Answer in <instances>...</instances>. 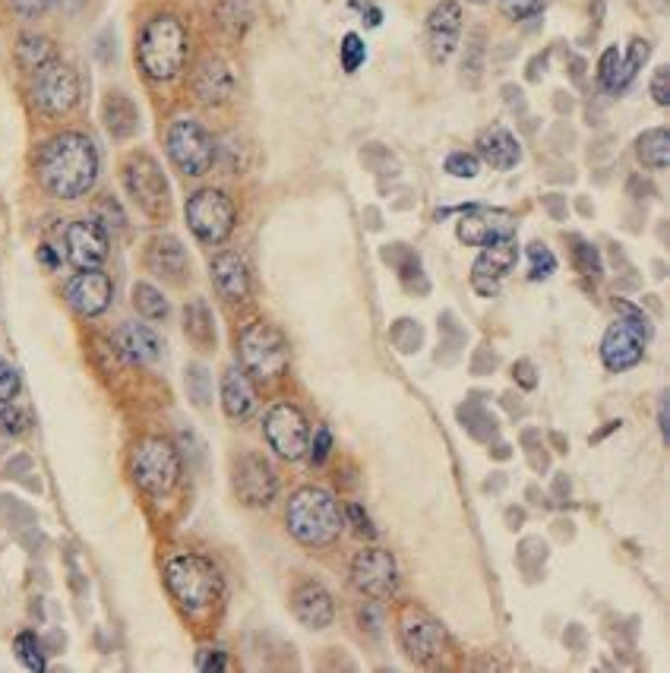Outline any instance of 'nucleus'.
Segmentation results:
<instances>
[{"label": "nucleus", "mask_w": 670, "mask_h": 673, "mask_svg": "<svg viewBox=\"0 0 670 673\" xmlns=\"http://www.w3.org/2000/svg\"><path fill=\"white\" fill-rule=\"evenodd\" d=\"M478 155L484 158L490 168L512 171V168L522 162V146H519V140L506 127H487L478 136Z\"/></svg>", "instance_id": "obj_26"}, {"label": "nucleus", "mask_w": 670, "mask_h": 673, "mask_svg": "<svg viewBox=\"0 0 670 673\" xmlns=\"http://www.w3.org/2000/svg\"><path fill=\"white\" fill-rule=\"evenodd\" d=\"M645 354V335L629 326L626 320H617L604 332L601 339V361L607 370L614 373H623V370H633Z\"/></svg>", "instance_id": "obj_20"}, {"label": "nucleus", "mask_w": 670, "mask_h": 673, "mask_svg": "<svg viewBox=\"0 0 670 673\" xmlns=\"http://www.w3.org/2000/svg\"><path fill=\"white\" fill-rule=\"evenodd\" d=\"M19 395V373L10 361L0 358V405H10Z\"/></svg>", "instance_id": "obj_46"}, {"label": "nucleus", "mask_w": 670, "mask_h": 673, "mask_svg": "<svg viewBox=\"0 0 670 673\" xmlns=\"http://www.w3.org/2000/svg\"><path fill=\"white\" fill-rule=\"evenodd\" d=\"M184 383L196 408H209L212 402V373L203 364H187L184 370Z\"/></svg>", "instance_id": "obj_35"}, {"label": "nucleus", "mask_w": 670, "mask_h": 673, "mask_svg": "<svg viewBox=\"0 0 670 673\" xmlns=\"http://www.w3.org/2000/svg\"><path fill=\"white\" fill-rule=\"evenodd\" d=\"M494 455H497V459H509V446H506V443H500V446L494 449Z\"/></svg>", "instance_id": "obj_61"}, {"label": "nucleus", "mask_w": 670, "mask_h": 673, "mask_svg": "<svg viewBox=\"0 0 670 673\" xmlns=\"http://www.w3.org/2000/svg\"><path fill=\"white\" fill-rule=\"evenodd\" d=\"M146 266L152 275H159V279L171 282V285H181L190 279V256H187V247L177 241L174 234H155L149 247H146Z\"/></svg>", "instance_id": "obj_21"}, {"label": "nucleus", "mask_w": 670, "mask_h": 673, "mask_svg": "<svg viewBox=\"0 0 670 673\" xmlns=\"http://www.w3.org/2000/svg\"><path fill=\"white\" fill-rule=\"evenodd\" d=\"M196 667H200L203 673L228 670V658H225V651H219V648H206V651H200V658H196Z\"/></svg>", "instance_id": "obj_52"}, {"label": "nucleus", "mask_w": 670, "mask_h": 673, "mask_svg": "<svg viewBox=\"0 0 670 673\" xmlns=\"http://www.w3.org/2000/svg\"><path fill=\"white\" fill-rule=\"evenodd\" d=\"M193 92L203 105L219 108L234 95V73L222 57H203L193 73Z\"/></svg>", "instance_id": "obj_22"}, {"label": "nucleus", "mask_w": 670, "mask_h": 673, "mask_svg": "<svg viewBox=\"0 0 670 673\" xmlns=\"http://www.w3.org/2000/svg\"><path fill=\"white\" fill-rule=\"evenodd\" d=\"M512 376H516V383L522 389H535L538 386V373H535V364H531V361H519L516 367H512Z\"/></svg>", "instance_id": "obj_53"}, {"label": "nucleus", "mask_w": 670, "mask_h": 673, "mask_svg": "<svg viewBox=\"0 0 670 673\" xmlns=\"http://www.w3.org/2000/svg\"><path fill=\"white\" fill-rule=\"evenodd\" d=\"M165 585L187 613H203L222 598V576L209 560L181 553L165 563Z\"/></svg>", "instance_id": "obj_4"}, {"label": "nucleus", "mask_w": 670, "mask_h": 673, "mask_svg": "<svg viewBox=\"0 0 670 673\" xmlns=\"http://www.w3.org/2000/svg\"><path fill=\"white\" fill-rule=\"evenodd\" d=\"M285 525L294 541L304 547H329L339 541L345 528V512L335 503V497L323 487H301L288 500Z\"/></svg>", "instance_id": "obj_3"}, {"label": "nucleus", "mask_w": 670, "mask_h": 673, "mask_svg": "<svg viewBox=\"0 0 670 673\" xmlns=\"http://www.w3.org/2000/svg\"><path fill=\"white\" fill-rule=\"evenodd\" d=\"M364 13H367V26H370V29H373V26H380L383 13H380L377 7H367V4H364Z\"/></svg>", "instance_id": "obj_59"}, {"label": "nucleus", "mask_w": 670, "mask_h": 673, "mask_svg": "<svg viewBox=\"0 0 670 673\" xmlns=\"http://www.w3.org/2000/svg\"><path fill=\"white\" fill-rule=\"evenodd\" d=\"M51 61H57V45L48 35H23L16 42V64L23 67L29 76L38 73L42 67H48Z\"/></svg>", "instance_id": "obj_30"}, {"label": "nucleus", "mask_w": 670, "mask_h": 673, "mask_svg": "<svg viewBox=\"0 0 670 673\" xmlns=\"http://www.w3.org/2000/svg\"><path fill=\"white\" fill-rule=\"evenodd\" d=\"M443 168H446L449 177H462V181H471V177H478V171H481V158L475 152H452L443 162Z\"/></svg>", "instance_id": "obj_41"}, {"label": "nucleus", "mask_w": 670, "mask_h": 673, "mask_svg": "<svg viewBox=\"0 0 670 673\" xmlns=\"http://www.w3.org/2000/svg\"><path fill=\"white\" fill-rule=\"evenodd\" d=\"M614 307H617V313H623V320H626L629 326H636V329L645 335V339H648V335H652V326H648L645 313H642L639 307H633V304L623 301V298H617V301H614Z\"/></svg>", "instance_id": "obj_48"}, {"label": "nucleus", "mask_w": 670, "mask_h": 673, "mask_svg": "<svg viewBox=\"0 0 670 673\" xmlns=\"http://www.w3.org/2000/svg\"><path fill=\"white\" fill-rule=\"evenodd\" d=\"M95 222L102 225L105 231H124L127 219H124L121 203H117L114 196H102V200L95 203Z\"/></svg>", "instance_id": "obj_40"}, {"label": "nucleus", "mask_w": 670, "mask_h": 673, "mask_svg": "<svg viewBox=\"0 0 670 673\" xmlns=\"http://www.w3.org/2000/svg\"><path fill=\"white\" fill-rule=\"evenodd\" d=\"M512 231H516V219L509 212L484 206H468L456 228L459 241L468 247H484L490 241H500V237H512Z\"/></svg>", "instance_id": "obj_18"}, {"label": "nucleus", "mask_w": 670, "mask_h": 673, "mask_svg": "<svg viewBox=\"0 0 670 673\" xmlns=\"http://www.w3.org/2000/svg\"><path fill=\"white\" fill-rule=\"evenodd\" d=\"M121 181L130 200L140 206V212H146L149 219L162 222L171 212V187L168 177L159 168L152 155L146 152H133L127 162L121 165Z\"/></svg>", "instance_id": "obj_5"}, {"label": "nucleus", "mask_w": 670, "mask_h": 673, "mask_svg": "<svg viewBox=\"0 0 670 673\" xmlns=\"http://www.w3.org/2000/svg\"><path fill=\"white\" fill-rule=\"evenodd\" d=\"M329 452H332V433L326 430V427H320L317 430V437H313V449H310V465H323L326 459H329Z\"/></svg>", "instance_id": "obj_50"}, {"label": "nucleus", "mask_w": 670, "mask_h": 673, "mask_svg": "<svg viewBox=\"0 0 670 673\" xmlns=\"http://www.w3.org/2000/svg\"><path fill=\"white\" fill-rule=\"evenodd\" d=\"M7 4H10L13 13L26 16V19H35V16H45L57 4V0H7Z\"/></svg>", "instance_id": "obj_49"}, {"label": "nucleus", "mask_w": 670, "mask_h": 673, "mask_svg": "<svg viewBox=\"0 0 670 673\" xmlns=\"http://www.w3.org/2000/svg\"><path fill=\"white\" fill-rule=\"evenodd\" d=\"M114 348L127 364H155L162 358V339L146 323H124L114 332Z\"/></svg>", "instance_id": "obj_24"}, {"label": "nucleus", "mask_w": 670, "mask_h": 673, "mask_svg": "<svg viewBox=\"0 0 670 673\" xmlns=\"http://www.w3.org/2000/svg\"><path fill=\"white\" fill-rule=\"evenodd\" d=\"M516 263H519V244L512 241V237H500V241L484 244L481 256L475 260V266H471V288L484 294V298H494L500 282L516 269Z\"/></svg>", "instance_id": "obj_13"}, {"label": "nucleus", "mask_w": 670, "mask_h": 673, "mask_svg": "<svg viewBox=\"0 0 670 673\" xmlns=\"http://www.w3.org/2000/svg\"><path fill=\"white\" fill-rule=\"evenodd\" d=\"M361 626H367V632H370V636H380V626H383V617H380V610L367 604V607L361 610Z\"/></svg>", "instance_id": "obj_55"}, {"label": "nucleus", "mask_w": 670, "mask_h": 673, "mask_svg": "<svg viewBox=\"0 0 670 673\" xmlns=\"http://www.w3.org/2000/svg\"><path fill=\"white\" fill-rule=\"evenodd\" d=\"M266 443L282 455L288 462H298L310 449V424L304 418V411L291 402L272 405L266 421H263Z\"/></svg>", "instance_id": "obj_11"}, {"label": "nucleus", "mask_w": 670, "mask_h": 673, "mask_svg": "<svg viewBox=\"0 0 670 673\" xmlns=\"http://www.w3.org/2000/svg\"><path fill=\"white\" fill-rule=\"evenodd\" d=\"M209 279L219 291V298L228 304H241L250 294V269L244 263V256L238 253H219L209 266Z\"/></svg>", "instance_id": "obj_23"}, {"label": "nucleus", "mask_w": 670, "mask_h": 673, "mask_svg": "<svg viewBox=\"0 0 670 673\" xmlns=\"http://www.w3.org/2000/svg\"><path fill=\"white\" fill-rule=\"evenodd\" d=\"M392 342H396L399 351L411 354L421 348V326L415 320H399L396 329H392Z\"/></svg>", "instance_id": "obj_44"}, {"label": "nucleus", "mask_w": 670, "mask_h": 673, "mask_svg": "<svg viewBox=\"0 0 670 673\" xmlns=\"http://www.w3.org/2000/svg\"><path fill=\"white\" fill-rule=\"evenodd\" d=\"M190 54L187 26L174 13H155L146 19L140 38H136V64L152 83H171L181 76Z\"/></svg>", "instance_id": "obj_2"}, {"label": "nucleus", "mask_w": 670, "mask_h": 673, "mask_svg": "<svg viewBox=\"0 0 670 673\" xmlns=\"http://www.w3.org/2000/svg\"><path fill=\"white\" fill-rule=\"evenodd\" d=\"M494 364H497V358H494V354H487V351H478V358H475V364H471V370H475V373H484V367H490V370H494Z\"/></svg>", "instance_id": "obj_58"}, {"label": "nucleus", "mask_w": 670, "mask_h": 673, "mask_svg": "<svg viewBox=\"0 0 670 673\" xmlns=\"http://www.w3.org/2000/svg\"><path fill=\"white\" fill-rule=\"evenodd\" d=\"M234 493H238V500L244 506H269L272 497H275V471L272 465L263 459V455L256 452H244L238 462H234Z\"/></svg>", "instance_id": "obj_14"}, {"label": "nucleus", "mask_w": 670, "mask_h": 673, "mask_svg": "<svg viewBox=\"0 0 670 673\" xmlns=\"http://www.w3.org/2000/svg\"><path fill=\"white\" fill-rule=\"evenodd\" d=\"M569 244H573V263H576V269L582 272V275H591V279H598L601 275V253H598V247L595 244H588L585 237H569Z\"/></svg>", "instance_id": "obj_37"}, {"label": "nucleus", "mask_w": 670, "mask_h": 673, "mask_svg": "<svg viewBox=\"0 0 670 673\" xmlns=\"http://www.w3.org/2000/svg\"><path fill=\"white\" fill-rule=\"evenodd\" d=\"M64 250L76 269H98L108 256V231L95 219H76L64 228Z\"/></svg>", "instance_id": "obj_17"}, {"label": "nucleus", "mask_w": 670, "mask_h": 673, "mask_svg": "<svg viewBox=\"0 0 670 673\" xmlns=\"http://www.w3.org/2000/svg\"><path fill=\"white\" fill-rule=\"evenodd\" d=\"M67 304L73 313L80 316H102L111 307L114 298V285L105 272L98 269H83L80 275H73L67 282Z\"/></svg>", "instance_id": "obj_19"}, {"label": "nucleus", "mask_w": 670, "mask_h": 673, "mask_svg": "<svg viewBox=\"0 0 670 673\" xmlns=\"http://www.w3.org/2000/svg\"><path fill=\"white\" fill-rule=\"evenodd\" d=\"M506 519H509V528H519V522L525 519V512H522V509H509V512H506Z\"/></svg>", "instance_id": "obj_60"}, {"label": "nucleus", "mask_w": 670, "mask_h": 673, "mask_svg": "<svg viewBox=\"0 0 670 673\" xmlns=\"http://www.w3.org/2000/svg\"><path fill=\"white\" fill-rule=\"evenodd\" d=\"M35 177L54 200H80L95 187L98 152L80 130L54 133L35 152Z\"/></svg>", "instance_id": "obj_1"}, {"label": "nucleus", "mask_w": 670, "mask_h": 673, "mask_svg": "<svg viewBox=\"0 0 670 673\" xmlns=\"http://www.w3.org/2000/svg\"><path fill=\"white\" fill-rule=\"evenodd\" d=\"M462 38V7L459 0H440L427 16V54L433 64H446Z\"/></svg>", "instance_id": "obj_16"}, {"label": "nucleus", "mask_w": 670, "mask_h": 673, "mask_svg": "<svg viewBox=\"0 0 670 673\" xmlns=\"http://www.w3.org/2000/svg\"><path fill=\"white\" fill-rule=\"evenodd\" d=\"M165 146L174 168L187 177H203L215 165V152H219L209 130L200 121H187V117L168 127Z\"/></svg>", "instance_id": "obj_10"}, {"label": "nucleus", "mask_w": 670, "mask_h": 673, "mask_svg": "<svg viewBox=\"0 0 670 673\" xmlns=\"http://www.w3.org/2000/svg\"><path fill=\"white\" fill-rule=\"evenodd\" d=\"M222 408L231 421H247L256 408V392L250 386V376L244 370H228L222 380Z\"/></svg>", "instance_id": "obj_27"}, {"label": "nucleus", "mask_w": 670, "mask_h": 673, "mask_svg": "<svg viewBox=\"0 0 670 673\" xmlns=\"http://www.w3.org/2000/svg\"><path fill=\"white\" fill-rule=\"evenodd\" d=\"M658 427H661V437L670 440V411H667V395H661V405H658Z\"/></svg>", "instance_id": "obj_57"}, {"label": "nucleus", "mask_w": 670, "mask_h": 673, "mask_svg": "<svg viewBox=\"0 0 670 673\" xmlns=\"http://www.w3.org/2000/svg\"><path fill=\"white\" fill-rule=\"evenodd\" d=\"M399 639L411 661H433L446 648V629L424 610H408L399 623Z\"/></svg>", "instance_id": "obj_15"}, {"label": "nucleus", "mask_w": 670, "mask_h": 673, "mask_svg": "<svg viewBox=\"0 0 670 673\" xmlns=\"http://www.w3.org/2000/svg\"><path fill=\"white\" fill-rule=\"evenodd\" d=\"M13 648H16V658L23 661L29 670H35V673L45 670V648H42V642H38L35 632H19Z\"/></svg>", "instance_id": "obj_38"}, {"label": "nucleus", "mask_w": 670, "mask_h": 673, "mask_svg": "<svg viewBox=\"0 0 670 673\" xmlns=\"http://www.w3.org/2000/svg\"><path fill=\"white\" fill-rule=\"evenodd\" d=\"M648 54H652V48H648V42H642V38H636L633 45H629V54L620 57V79H617V92H623L629 83L636 79V73L642 70V64L648 61Z\"/></svg>", "instance_id": "obj_36"}, {"label": "nucleus", "mask_w": 670, "mask_h": 673, "mask_svg": "<svg viewBox=\"0 0 670 673\" xmlns=\"http://www.w3.org/2000/svg\"><path fill=\"white\" fill-rule=\"evenodd\" d=\"M351 582L367 598H389L399 588V566L389 550L367 547L351 563Z\"/></svg>", "instance_id": "obj_12"}, {"label": "nucleus", "mask_w": 670, "mask_h": 673, "mask_svg": "<svg viewBox=\"0 0 670 673\" xmlns=\"http://www.w3.org/2000/svg\"><path fill=\"white\" fill-rule=\"evenodd\" d=\"M620 51L617 48H607L601 54V64H598V83L604 92H614L617 95V79H620Z\"/></svg>", "instance_id": "obj_42"}, {"label": "nucleus", "mask_w": 670, "mask_h": 673, "mask_svg": "<svg viewBox=\"0 0 670 673\" xmlns=\"http://www.w3.org/2000/svg\"><path fill=\"white\" fill-rule=\"evenodd\" d=\"M133 307H136V313L143 316V320H165L168 316V301H165V294L159 291V288H152L149 282H140V285H133Z\"/></svg>", "instance_id": "obj_33"}, {"label": "nucleus", "mask_w": 670, "mask_h": 673, "mask_svg": "<svg viewBox=\"0 0 670 673\" xmlns=\"http://www.w3.org/2000/svg\"><path fill=\"white\" fill-rule=\"evenodd\" d=\"M29 430V414L19 408H4L0 411V433L4 437H23Z\"/></svg>", "instance_id": "obj_45"}, {"label": "nucleus", "mask_w": 670, "mask_h": 673, "mask_svg": "<svg viewBox=\"0 0 670 673\" xmlns=\"http://www.w3.org/2000/svg\"><path fill=\"white\" fill-rule=\"evenodd\" d=\"M184 212H187L190 231L200 237L203 244H225L234 225H238V209H234L231 196L215 187L196 190L187 200Z\"/></svg>", "instance_id": "obj_9"}, {"label": "nucleus", "mask_w": 670, "mask_h": 673, "mask_svg": "<svg viewBox=\"0 0 670 673\" xmlns=\"http://www.w3.org/2000/svg\"><path fill=\"white\" fill-rule=\"evenodd\" d=\"M459 418H462V427L471 433L475 440H490L497 437V418L490 414L481 402H468L459 408Z\"/></svg>", "instance_id": "obj_32"}, {"label": "nucleus", "mask_w": 670, "mask_h": 673, "mask_svg": "<svg viewBox=\"0 0 670 673\" xmlns=\"http://www.w3.org/2000/svg\"><path fill=\"white\" fill-rule=\"evenodd\" d=\"M291 607H294V617H298L307 629H326L335 617L332 595L320 582L298 585V591H294V598H291Z\"/></svg>", "instance_id": "obj_25"}, {"label": "nucleus", "mask_w": 670, "mask_h": 673, "mask_svg": "<svg viewBox=\"0 0 670 673\" xmlns=\"http://www.w3.org/2000/svg\"><path fill=\"white\" fill-rule=\"evenodd\" d=\"M652 98H655V105H661V108L670 102V70L667 67H658L655 76H652Z\"/></svg>", "instance_id": "obj_51"}, {"label": "nucleus", "mask_w": 670, "mask_h": 673, "mask_svg": "<svg viewBox=\"0 0 670 673\" xmlns=\"http://www.w3.org/2000/svg\"><path fill=\"white\" fill-rule=\"evenodd\" d=\"M528 260H531V279H547V275L557 272V256L550 253L544 244H531Z\"/></svg>", "instance_id": "obj_43"}, {"label": "nucleus", "mask_w": 670, "mask_h": 673, "mask_svg": "<svg viewBox=\"0 0 670 673\" xmlns=\"http://www.w3.org/2000/svg\"><path fill=\"white\" fill-rule=\"evenodd\" d=\"M215 13H219L222 29L231 32V35H244L247 26H250V19H253L247 0H219V10H215Z\"/></svg>", "instance_id": "obj_34"}, {"label": "nucleus", "mask_w": 670, "mask_h": 673, "mask_svg": "<svg viewBox=\"0 0 670 673\" xmlns=\"http://www.w3.org/2000/svg\"><path fill=\"white\" fill-rule=\"evenodd\" d=\"M38 263L48 266V269H57V266H61V256H57V250L51 244H42V247H38Z\"/></svg>", "instance_id": "obj_56"}, {"label": "nucleus", "mask_w": 670, "mask_h": 673, "mask_svg": "<svg viewBox=\"0 0 670 673\" xmlns=\"http://www.w3.org/2000/svg\"><path fill=\"white\" fill-rule=\"evenodd\" d=\"M348 519H351L354 525H358V531H361V534H367V538H377V528L370 525V516H367V512H364L358 503L348 506Z\"/></svg>", "instance_id": "obj_54"}, {"label": "nucleus", "mask_w": 670, "mask_h": 673, "mask_svg": "<svg viewBox=\"0 0 670 673\" xmlns=\"http://www.w3.org/2000/svg\"><path fill=\"white\" fill-rule=\"evenodd\" d=\"M184 332L196 348H203V351L215 348V320H212V310L203 298H196L184 307Z\"/></svg>", "instance_id": "obj_29"}, {"label": "nucleus", "mask_w": 670, "mask_h": 673, "mask_svg": "<svg viewBox=\"0 0 670 673\" xmlns=\"http://www.w3.org/2000/svg\"><path fill=\"white\" fill-rule=\"evenodd\" d=\"M130 474L149 497H168L181 481V452L162 437H149L133 449Z\"/></svg>", "instance_id": "obj_6"}, {"label": "nucleus", "mask_w": 670, "mask_h": 673, "mask_svg": "<svg viewBox=\"0 0 670 673\" xmlns=\"http://www.w3.org/2000/svg\"><path fill=\"white\" fill-rule=\"evenodd\" d=\"M541 10H544V0H503V13L512 19V23L538 16Z\"/></svg>", "instance_id": "obj_47"}, {"label": "nucleus", "mask_w": 670, "mask_h": 673, "mask_svg": "<svg viewBox=\"0 0 670 673\" xmlns=\"http://www.w3.org/2000/svg\"><path fill=\"white\" fill-rule=\"evenodd\" d=\"M241 367L256 383H272L288 370V342L285 335L269 323H250L241 332Z\"/></svg>", "instance_id": "obj_7"}, {"label": "nucleus", "mask_w": 670, "mask_h": 673, "mask_svg": "<svg viewBox=\"0 0 670 673\" xmlns=\"http://www.w3.org/2000/svg\"><path fill=\"white\" fill-rule=\"evenodd\" d=\"M471 4H490V0H471Z\"/></svg>", "instance_id": "obj_63"}, {"label": "nucleus", "mask_w": 670, "mask_h": 673, "mask_svg": "<svg viewBox=\"0 0 670 673\" xmlns=\"http://www.w3.org/2000/svg\"><path fill=\"white\" fill-rule=\"evenodd\" d=\"M636 158L648 171H664L670 162V133L664 127L645 130L636 140Z\"/></svg>", "instance_id": "obj_31"}, {"label": "nucleus", "mask_w": 670, "mask_h": 673, "mask_svg": "<svg viewBox=\"0 0 670 673\" xmlns=\"http://www.w3.org/2000/svg\"><path fill=\"white\" fill-rule=\"evenodd\" d=\"M102 121L114 140H130V136L140 130V111L130 102V95L108 92L102 102Z\"/></svg>", "instance_id": "obj_28"}, {"label": "nucleus", "mask_w": 670, "mask_h": 673, "mask_svg": "<svg viewBox=\"0 0 670 673\" xmlns=\"http://www.w3.org/2000/svg\"><path fill=\"white\" fill-rule=\"evenodd\" d=\"M557 493H569V481L566 478H557Z\"/></svg>", "instance_id": "obj_62"}, {"label": "nucleus", "mask_w": 670, "mask_h": 673, "mask_svg": "<svg viewBox=\"0 0 670 673\" xmlns=\"http://www.w3.org/2000/svg\"><path fill=\"white\" fill-rule=\"evenodd\" d=\"M29 98H32V108L42 117H64L80 105V98H83L80 73L57 57V61H51L48 67L32 73Z\"/></svg>", "instance_id": "obj_8"}, {"label": "nucleus", "mask_w": 670, "mask_h": 673, "mask_svg": "<svg viewBox=\"0 0 670 673\" xmlns=\"http://www.w3.org/2000/svg\"><path fill=\"white\" fill-rule=\"evenodd\" d=\"M339 61H342V70H345V73H358V70L364 67V61H367V48H364V38H361V35L348 32V35L342 38V45H339Z\"/></svg>", "instance_id": "obj_39"}]
</instances>
